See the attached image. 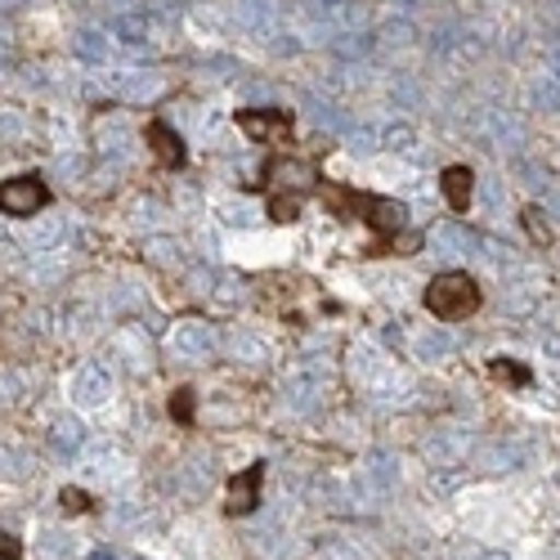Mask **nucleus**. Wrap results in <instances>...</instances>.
Instances as JSON below:
<instances>
[{
  "label": "nucleus",
  "mask_w": 560,
  "mask_h": 560,
  "mask_svg": "<svg viewBox=\"0 0 560 560\" xmlns=\"http://www.w3.org/2000/svg\"><path fill=\"white\" fill-rule=\"evenodd\" d=\"M252 189L269 198V220L292 224V220H301L305 198L318 189V166L310 158H292V153L283 158V153H273L260 166V179H252Z\"/></svg>",
  "instance_id": "f03ea898"
},
{
  "label": "nucleus",
  "mask_w": 560,
  "mask_h": 560,
  "mask_svg": "<svg viewBox=\"0 0 560 560\" xmlns=\"http://www.w3.org/2000/svg\"><path fill=\"white\" fill-rule=\"evenodd\" d=\"M471 166H448L444 171V198H448V207L457 211V215H466V207H471Z\"/></svg>",
  "instance_id": "6e6552de"
},
{
  "label": "nucleus",
  "mask_w": 560,
  "mask_h": 560,
  "mask_svg": "<svg viewBox=\"0 0 560 560\" xmlns=\"http://www.w3.org/2000/svg\"><path fill=\"white\" fill-rule=\"evenodd\" d=\"M63 511H72V516H81V511H90V498L81 489H63Z\"/></svg>",
  "instance_id": "f8f14e48"
},
{
  "label": "nucleus",
  "mask_w": 560,
  "mask_h": 560,
  "mask_svg": "<svg viewBox=\"0 0 560 560\" xmlns=\"http://www.w3.org/2000/svg\"><path fill=\"white\" fill-rule=\"evenodd\" d=\"M489 377L502 382V386H511V390H529L534 386V372L525 363H516V359H493L489 363Z\"/></svg>",
  "instance_id": "1a4fd4ad"
},
{
  "label": "nucleus",
  "mask_w": 560,
  "mask_h": 560,
  "mask_svg": "<svg viewBox=\"0 0 560 560\" xmlns=\"http://www.w3.org/2000/svg\"><path fill=\"white\" fill-rule=\"evenodd\" d=\"M45 202H50V189H45L36 175H19V179L0 184V211H5V215L27 220V215L45 211Z\"/></svg>",
  "instance_id": "39448f33"
},
{
  "label": "nucleus",
  "mask_w": 560,
  "mask_h": 560,
  "mask_svg": "<svg viewBox=\"0 0 560 560\" xmlns=\"http://www.w3.org/2000/svg\"><path fill=\"white\" fill-rule=\"evenodd\" d=\"M144 139H149L153 158H158L166 171H179V166H184V139H179L162 117H153V121L144 126Z\"/></svg>",
  "instance_id": "0eeeda50"
},
{
  "label": "nucleus",
  "mask_w": 560,
  "mask_h": 560,
  "mask_svg": "<svg viewBox=\"0 0 560 560\" xmlns=\"http://www.w3.org/2000/svg\"><path fill=\"white\" fill-rule=\"evenodd\" d=\"M19 551H23V542L14 534H0V560H19Z\"/></svg>",
  "instance_id": "ddd939ff"
},
{
  "label": "nucleus",
  "mask_w": 560,
  "mask_h": 560,
  "mask_svg": "<svg viewBox=\"0 0 560 560\" xmlns=\"http://www.w3.org/2000/svg\"><path fill=\"white\" fill-rule=\"evenodd\" d=\"M171 417L184 427H194V390H175L171 395Z\"/></svg>",
  "instance_id": "9b49d317"
},
{
  "label": "nucleus",
  "mask_w": 560,
  "mask_h": 560,
  "mask_svg": "<svg viewBox=\"0 0 560 560\" xmlns=\"http://www.w3.org/2000/svg\"><path fill=\"white\" fill-rule=\"evenodd\" d=\"M260 485H265V462H252L247 471L229 476L224 485V516H252L260 506Z\"/></svg>",
  "instance_id": "423d86ee"
},
{
  "label": "nucleus",
  "mask_w": 560,
  "mask_h": 560,
  "mask_svg": "<svg viewBox=\"0 0 560 560\" xmlns=\"http://www.w3.org/2000/svg\"><path fill=\"white\" fill-rule=\"evenodd\" d=\"M427 310L440 318V323H462V318H471L480 305H485V292L471 273H462V269H444L435 273L431 283H427Z\"/></svg>",
  "instance_id": "7ed1b4c3"
},
{
  "label": "nucleus",
  "mask_w": 560,
  "mask_h": 560,
  "mask_svg": "<svg viewBox=\"0 0 560 560\" xmlns=\"http://www.w3.org/2000/svg\"><path fill=\"white\" fill-rule=\"evenodd\" d=\"M525 233H529V238L547 252L551 247V229H547V220H542V211L538 207H525Z\"/></svg>",
  "instance_id": "9d476101"
},
{
  "label": "nucleus",
  "mask_w": 560,
  "mask_h": 560,
  "mask_svg": "<svg viewBox=\"0 0 560 560\" xmlns=\"http://www.w3.org/2000/svg\"><path fill=\"white\" fill-rule=\"evenodd\" d=\"M233 121H238V130H247L265 149H283L292 139V113L288 108H243Z\"/></svg>",
  "instance_id": "20e7f679"
},
{
  "label": "nucleus",
  "mask_w": 560,
  "mask_h": 560,
  "mask_svg": "<svg viewBox=\"0 0 560 560\" xmlns=\"http://www.w3.org/2000/svg\"><path fill=\"white\" fill-rule=\"evenodd\" d=\"M323 207H328L337 220H363L377 238H372L368 256H417L422 252V233L408 229V211L395 198H377V194H359L350 184H323L318 189Z\"/></svg>",
  "instance_id": "f257e3e1"
}]
</instances>
